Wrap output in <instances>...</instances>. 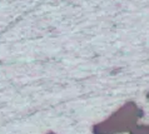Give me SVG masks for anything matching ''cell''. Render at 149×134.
<instances>
[]
</instances>
